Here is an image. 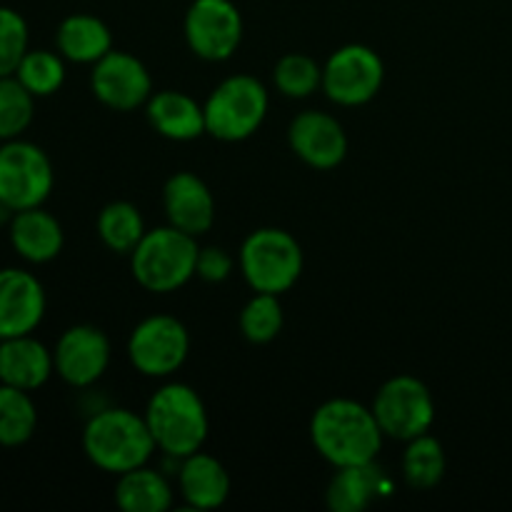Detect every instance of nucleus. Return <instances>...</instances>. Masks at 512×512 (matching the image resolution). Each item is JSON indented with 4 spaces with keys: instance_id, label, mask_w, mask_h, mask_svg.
<instances>
[{
    "instance_id": "f3484780",
    "label": "nucleus",
    "mask_w": 512,
    "mask_h": 512,
    "mask_svg": "<svg viewBox=\"0 0 512 512\" xmlns=\"http://www.w3.org/2000/svg\"><path fill=\"white\" fill-rule=\"evenodd\" d=\"M8 240L20 260L30 265H45L63 253L65 233L60 220L38 205L13 213L8 223Z\"/></svg>"
},
{
    "instance_id": "7c9ffc66",
    "label": "nucleus",
    "mask_w": 512,
    "mask_h": 512,
    "mask_svg": "<svg viewBox=\"0 0 512 512\" xmlns=\"http://www.w3.org/2000/svg\"><path fill=\"white\" fill-rule=\"evenodd\" d=\"M30 50L28 20L15 8L0 5V78L15 75L23 55Z\"/></svg>"
},
{
    "instance_id": "5701e85b",
    "label": "nucleus",
    "mask_w": 512,
    "mask_h": 512,
    "mask_svg": "<svg viewBox=\"0 0 512 512\" xmlns=\"http://www.w3.org/2000/svg\"><path fill=\"white\" fill-rule=\"evenodd\" d=\"M175 490L160 470L140 465L118 475L115 505L125 512H165L173 508Z\"/></svg>"
},
{
    "instance_id": "423d86ee",
    "label": "nucleus",
    "mask_w": 512,
    "mask_h": 512,
    "mask_svg": "<svg viewBox=\"0 0 512 512\" xmlns=\"http://www.w3.org/2000/svg\"><path fill=\"white\" fill-rule=\"evenodd\" d=\"M238 265L253 293L283 295L303 273V248L288 230L258 228L240 245Z\"/></svg>"
},
{
    "instance_id": "39448f33",
    "label": "nucleus",
    "mask_w": 512,
    "mask_h": 512,
    "mask_svg": "<svg viewBox=\"0 0 512 512\" xmlns=\"http://www.w3.org/2000/svg\"><path fill=\"white\" fill-rule=\"evenodd\" d=\"M270 108V93L253 75H230L210 90L203 103L205 130L223 143L248 140L265 123Z\"/></svg>"
},
{
    "instance_id": "c85d7f7f",
    "label": "nucleus",
    "mask_w": 512,
    "mask_h": 512,
    "mask_svg": "<svg viewBox=\"0 0 512 512\" xmlns=\"http://www.w3.org/2000/svg\"><path fill=\"white\" fill-rule=\"evenodd\" d=\"M283 323L285 313L280 305V295L270 293H255L238 315L240 333L253 345L273 343L283 330Z\"/></svg>"
},
{
    "instance_id": "f257e3e1",
    "label": "nucleus",
    "mask_w": 512,
    "mask_h": 512,
    "mask_svg": "<svg viewBox=\"0 0 512 512\" xmlns=\"http://www.w3.org/2000/svg\"><path fill=\"white\" fill-rule=\"evenodd\" d=\"M313 448L333 468L375 463L385 433L375 420L373 408L348 398L325 400L310 418Z\"/></svg>"
},
{
    "instance_id": "0eeeda50",
    "label": "nucleus",
    "mask_w": 512,
    "mask_h": 512,
    "mask_svg": "<svg viewBox=\"0 0 512 512\" xmlns=\"http://www.w3.org/2000/svg\"><path fill=\"white\" fill-rule=\"evenodd\" d=\"M55 185L53 163L40 145L15 138L0 143V203L13 213L38 208Z\"/></svg>"
},
{
    "instance_id": "9d476101",
    "label": "nucleus",
    "mask_w": 512,
    "mask_h": 512,
    "mask_svg": "<svg viewBox=\"0 0 512 512\" xmlns=\"http://www.w3.org/2000/svg\"><path fill=\"white\" fill-rule=\"evenodd\" d=\"M383 80V58L363 43L340 45L323 63V93L343 108L370 103L383 88Z\"/></svg>"
},
{
    "instance_id": "f8f14e48",
    "label": "nucleus",
    "mask_w": 512,
    "mask_h": 512,
    "mask_svg": "<svg viewBox=\"0 0 512 512\" xmlns=\"http://www.w3.org/2000/svg\"><path fill=\"white\" fill-rule=\"evenodd\" d=\"M90 90L105 108L130 113L153 95V78L143 60L125 50H110L90 70Z\"/></svg>"
},
{
    "instance_id": "c756f323",
    "label": "nucleus",
    "mask_w": 512,
    "mask_h": 512,
    "mask_svg": "<svg viewBox=\"0 0 512 512\" xmlns=\"http://www.w3.org/2000/svg\"><path fill=\"white\" fill-rule=\"evenodd\" d=\"M35 100L15 75L0 78V143L23 138L35 118Z\"/></svg>"
},
{
    "instance_id": "a878e982",
    "label": "nucleus",
    "mask_w": 512,
    "mask_h": 512,
    "mask_svg": "<svg viewBox=\"0 0 512 512\" xmlns=\"http://www.w3.org/2000/svg\"><path fill=\"white\" fill-rule=\"evenodd\" d=\"M445 450L438 438L423 433L408 440L403 453V480L413 490H430L445 475Z\"/></svg>"
},
{
    "instance_id": "2f4dec72",
    "label": "nucleus",
    "mask_w": 512,
    "mask_h": 512,
    "mask_svg": "<svg viewBox=\"0 0 512 512\" xmlns=\"http://www.w3.org/2000/svg\"><path fill=\"white\" fill-rule=\"evenodd\" d=\"M233 268L235 260L228 250L218 248V245H208V248H200L195 275L205 283H225L233 275Z\"/></svg>"
},
{
    "instance_id": "9b49d317",
    "label": "nucleus",
    "mask_w": 512,
    "mask_h": 512,
    "mask_svg": "<svg viewBox=\"0 0 512 512\" xmlns=\"http://www.w3.org/2000/svg\"><path fill=\"white\" fill-rule=\"evenodd\" d=\"M185 43L208 63L233 58L243 40V15L233 0H193L185 13Z\"/></svg>"
},
{
    "instance_id": "7ed1b4c3",
    "label": "nucleus",
    "mask_w": 512,
    "mask_h": 512,
    "mask_svg": "<svg viewBox=\"0 0 512 512\" xmlns=\"http://www.w3.org/2000/svg\"><path fill=\"white\" fill-rule=\"evenodd\" d=\"M145 423L160 453L183 460L203 450L210 420L198 390L185 383H165L145 405Z\"/></svg>"
},
{
    "instance_id": "aec40b11",
    "label": "nucleus",
    "mask_w": 512,
    "mask_h": 512,
    "mask_svg": "<svg viewBox=\"0 0 512 512\" xmlns=\"http://www.w3.org/2000/svg\"><path fill=\"white\" fill-rule=\"evenodd\" d=\"M145 115L155 133L175 143H190L208 133L203 105L180 90H158L150 95Z\"/></svg>"
},
{
    "instance_id": "6e6552de",
    "label": "nucleus",
    "mask_w": 512,
    "mask_h": 512,
    "mask_svg": "<svg viewBox=\"0 0 512 512\" xmlns=\"http://www.w3.org/2000/svg\"><path fill=\"white\" fill-rule=\"evenodd\" d=\"M373 413L385 438L408 440L428 433L435 423V400L428 385L413 375L385 380L373 398Z\"/></svg>"
},
{
    "instance_id": "bb28decb",
    "label": "nucleus",
    "mask_w": 512,
    "mask_h": 512,
    "mask_svg": "<svg viewBox=\"0 0 512 512\" xmlns=\"http://www.w3.org/2000/svg\"><path fill=\"white\" fill-rule=\"evenodd\" d=\"M65 63L68 60L58 53V50L45 48H30L20 60L15 78L35 95V98H50L58 93L65 83Z\"/></svg>"
},
{
    "instance_id": "6ab92c4d",
    "label": "nucleus",
    "mask_w": 512,
    "mask_h": 512,
    "mask_svg": "<svg viewBox=\"0 0 512 512\" xmlns=\"http://www.w3.org/2000/svg\"><path fill=\"white\" fill-rule=\"evenodd\" d=\"M178 493L193 510H215L230 498V475L225 465L210 453L188 455L180 460Z\"/></svg>"
},
{
    "instance_id": "ddd939ff",
    "label": "nucleus",
    "mask_w": 512,
    "mask_h": 512,
    "mask_svg": "<svg viewBox=\"0 0 512 512\" xmlns=\"http://www.w3.org/2000/svg\"><path fill=\"white\" fill-rule=\"evenodd\" d=\"M110 355V340L98 325H73L60 335L53 348L55 375L70 388H90L105 375Z\"/></svg>"
},
{
    "instance_id": "4468645a",
    "label": "nucleus",
    "mask_w": 512,
    "mask_h": 512,
    "mask_svg": "<svg viewBox=\"0 0 512 512\" xmlns=\"http://www.w3.org/2000/svg\"><path fill=\"white\" fill-rule=\"evenodd\" d=\"M290 150L308 168L333 170L348 158V135L343 123L325 110H303L288 128Z\"/></svg>"
},
{
    "instance_id": "dca6fc26",
    "label": "nucleus",
    "mask_w": 512,
    "mask_h": 512,
    "mask_svg": "<svg viewBox=\"0 0 512 512\" xmlns=\"http://www.w3.org/2000/svg\"><path fill=\"white\" fill-rule=\"evenodd\" d=\"M163 210L173 228L200 238L215 223V198L203 178L190 170L173 173L163 185Z\"/></svg>"
},
{
    "instance_id": "393cba45",
    "label": "nucleus",
    "mask_w": 512,
    "mask_h": 512,
    "mask_svg": "<svg viewBox=\"0 0 512 512\" xmlns=\"http://www.w3.org/2000/svg\"><path fill=\"white\" fill-rule=\"evenodd\" d=\"M38 428V408L28 390L0 383V448H20Z\"/></svg>"
},
{
    "instance_id": "1a4fd4ad",
    "label": "nucleus",
    "mask_w": 512,
    "mask_h": 512,
    "mask_svg": "<svg viewBox=\"0 0 512 512\" xmlns=\"http://www.w3.org/2000/svg\"><path fill=\"white\" fill-rule=\"evenodd\" d=\"M190 333L173 315H148L128 338V360L145 378H170L185 365Z\"/></svg>"
},
{
    "instance_id": "cd10ccee",
    "label": "nucleus",
    "mask_w": 512,
    "mask_h": 512,
    "mask_svg": "<svg viewBox=\"0 0 512 512\" xmlns=\"http://www.w3.org/2000/svg\"><path fill=\"white\" fill-rule=\"evenodd\" d=\"M273 83L290 100L310 98L323 90V65L305 53H288L275 63Z\"/></svg>"
},
{
    "instance_id": "a211bd4d",
    "label": "nucleus",
    "mask_w": 512,
    "mask_h": 512,
    "mask_svg": "<svg viewBox=\"0 0 512 512\" xmlns=\"http://www.w3.org/2000/svg\"><path fill=\"white\" fill-rule=\"evenodd\" d=\"M53 375V350L33 338V333L0 340V383L35 393Z\"/></svg>"
},
{
    "instance_id": "f03ea898",
    "label": "nucleus",
    "mask_w": 512,
    "mask_h": 512,
    "mask_svg": "<svg viewBox=\"0 0 512 512\" xmlns=\"http://www.w3.org/2000/svg\"><path fill=\"white\" fill-rule=\"evenodd\" d=\"M83 450L98 470L123 475L148 465L158 445L143 415L128 408H103L85 423Z\"/></svg>"
},
{
    "instance_id": "2eb2a0df",
    "label": "nucleus",
    "mask_w": 512,
    "mask_h": 512,
    "mask_svg": "<svg viewBox=\"0 0 512 512\" xmlns=\"http://www.w3.org/2000/svg\"><path fill=\"white\" fill-rule=\"evenodd\" d=\"M45 310L48 295L38 275L25 268H0V340L35 333Z\"/></svg>"
},
{
    "instance_id": "20e7f679",
    "label": "nucleus",
    "mask_w": 512,
    "mask_h": 512,
    "mask_svg": "<svg viewBox=\"0 0 512 512\" xmlns=\"http://www.w3.org/2000/svg\"><path fill=\"white\" fill-rule=\"evenodd\" d=\"M200 245L198 238L163 225L143 235L130 253V273L148 293H175L195 278Z\"/></svg>"
},
{
    "instance_id": "412c9836",
    "label": "nucleus",
    "mask_w": 512,
    "mask_h": 512,
    "mask_svg": "<svg viewBox=\"0 0 512 512\" xmlns=\"http://www.w3.org/2000/svg\"><path fill=\"white\" fill-rule=\"evenodd\" d=\"M55 50L68 63L93 65L113 50V33L98 15L73 13L60 20L55 30Z\"/></svg>"
},
{
    "instance_id": "b1692460",
    "label": "nucleus",
    "mask_w": 512,
    "mask_h": 512,
    "mask_svg": "<svg viewBox=\"0 0 512 512\" xmlns=\"http://www.w3.org/2000/svg\"><path fill=\"white\" fill-rule=\"evenodd\" d=\"M95 230H98L100 243L118 255L133 253L135 245L148 233L140 210L128 200H113V203L105 205L98 213Z\"/></svg>"
},
{
    "instance_id": "4be33fe9",
    "label": "nucleus",
    "mask_w": 512,
    "mask_h": 512,
    "mask_svg": "<svg viewBox=\"0 0 512 512\" xmlns=\"http://www.w3.org/2000/svg\"><path fill=\"white\" fill-rule=\"evenodd\" d=\"M388 493L390 483L378 465H348V468H335L333 480L325 490V503L333 512H360Z\"/></svg>"
}]
</instances>
